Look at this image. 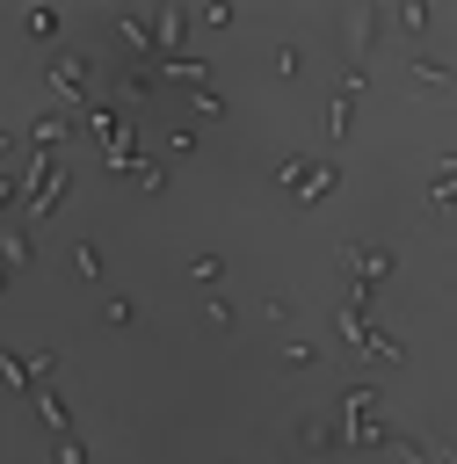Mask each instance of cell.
Wrapping results in <instances>:
<instances>
[{"label": "cell", "instance_id": "6", "mask_svg": "<svg viewBox=\"0 0 457 464\" xmlns=\"http://www.w3.org/2000/svg\"><path fill=\"white\" fill-rule=\"evenodd\" d=\"M65 130H73V116H36V130H29V138L51 152V145H65Z\"/></svg>", "mask_w": 457, "mask_h": 464}, {"label": "cell", "instance_id": "2", "mask_svg": "<svg viewBox=\"0 0 457 464\" xmlns=\"http://www.w3.org/2000/svg\"><path fill=\"white\" fill-rule=\"evenodd\" d=\"M51 87H58L65 102H87V87H94V65H87L80 51H58V58H51Z\"/></svg>", "mask_w": 457, "mask_h": 464}, {"label": "cell", "instance_id": "18", "mask_svg": "<svg viewBox=\"0 0 457 464\" xmlns=\"http://www.w3.org/2000/svg\"><path fill=\"white\" fill-rule=\"evenodd\" d=\"M102 319H109V326H131V319H138V304H131V297H109V304H102Z\"/></svg>", "mask_w": 457, "mask_h": 464}, {"label": "cell", "instance_id": "1", "mask_svg": "<svg viewBox=\"0 0 457 464\" xmlns=\"http://www.w3.org/2000/svg\"><path fill=\"white\" fill-rule=\"evenodd\" d=\"M341 276H348V304H341V312L363 319V312H370V290L392 276V254H384V246H341Z\"/></svg>", "mask_w": 457, "mask_h": 464}, {"label": "cell", "instance_id": "11", "mask_svg": "<svg viewBox=\"0 0 457 464\" xmlns=\"http://www.w3.org/2000/svg\"><path fill=\"white\" fill-rule=\"evenodd\" d=\"M276 72L297 80V72H305V51H297V44H276Z\"/></svg>", "mask_w": 457, "mask_h": 464}, {"label": "cell", "instance_id": "15", "mask_svg": "<svg viewBox=\"0 0 457 464\" xmlns=\"http://www.w3.org/2000/svg\"><path fill=\"white\" fill-rule=\"evenodd\" d=\"M51 464H87V450L73 435H51Z\"/></svg>", "mask_w": 457, "mask_h": 464}, {"label": "cell", "instance_id": "7", "mask_svg": "<svg viewBox=\"0 0 457 464\" xmlns=\"http://www.w3.org/2000/svg\"><path fill=\"white\" fill-rule=\"evenodd\" d=\"M326 188H334V167H326V160H312V174L297 181V196H305V203H319Z\"/></svg>", "mask_w": 457, "mask_h": 464}, {"label": "cell", "instance_id": "16", "mask_svg": "<svg viewBox=\"0 0 457 464\" xmlns=\"http://www.w3.org/2000/svg\"><path fill=\"white\" fill-rule=\"evenodd\" d=\"M22 29H29V36H51V29H58V14H51V7H29V14H22Z\"/></svg>", "mask_w": 457, "mask_h": 464}, {"label": "cell", "instance_id": "20", "mask_svg": "<svg viewBox=\"0 0 457 464\" xmlns=\"http://www.w3.org/2000/svg\"><path fill=\"white\" fill-rule=\"evenodd\" d=\"M0 290H7V261H0Z\"/></svg>", "mask_w": 457, "mask_h": 464}, {"label": "cell", "instance_id": "14", "mask_svg": "<svg viewBox=\"0 0 457 464\" xmlns=\"http://www.w3.org/2000/svg\"><path fill=\"white\" fill-rule=\"evenodd\" d=\"M297 435H305V450H334V442H341V435H334V428H326V420H305V428H297Z\"/></svg>", "mask_w": 457, "mask_h": 464}, {"label": "cell", "instance_id": "10", "mask_svg": "<svg viewBox=\"0 0 457 464\" xmlns=\"http://www.w3.org/2000/svg\"><path fill=\"white\" fill-rule=\"evenodd\" d=\"M0 261L22 268V261H29V232H0Z\"/></svg>", "mask_w": 457, "mask_h": 464}, {"label": "cell", "instance_id": "12", "mask_svg": "<svg viewBox=\"0 0 457 464\" xmlns=\"http://www.w3.org/2000/svg\"><path fill=\"white\" fill-rule=\"evenodd\" d=\"M73 261H80V276H87V283H102V254H94V239H80V246H73Z\"/></svg>", "mask_w": 457, "mask_h": 464}, {"label": "cell", "instance_id": "3", "mask_svg": "<svg viewBox=\"0 0 457 464\" xmlns=\"http://www.w3.org/2000/svg\"><path fill=\"white\" fill-rule=\"evenodd\" d=\"M73 196V174L65 167H44V181H36V203H29V218H44V210H58Z\"/></svg>", "mask_w": 457, "mask_h": 464}, {"label": "cell", "instance_id": "13", "mask_svg": "<svg viewBox=\"0 0 457 464\" xmlns=\"http://www.w3.org/2000/svg\"><path fill=\"white\" fill-rule=\"evenodd\" d=\"M189 276H196V283H218L225 261H218V254H189Z\"/></svg>", "mask_w": 457, "mask_h": 464}, {"label": "cell", "instance_id": "4", "mask_svg": "<svg viewBox=\"0 0 457 464\" xmlns=\"http://www.w3.org/2000/svg\"><path fill=\"white\" fill-rule=\"evenodd\" d=\"M29 406H36V420H44L51 435H73V420H65V399H58V392H29Z\"/></svg>", "mask_w": 457, "mask_h": 464}, {"label": "cell", "instance_id": "5", "mask_svg": "<svg viewBox=\"0 0 457 464\" xmlns=\"http://www.w3.org/2000/svg\"><path fill=\"white\" fill-rule=\"evenodd\" d=\"M355 413H377V384H348L341 392V420H355Z\"/></svg>", "mask_w": 457, "mask_h": 464}, {"label": "cell", "instance_id": "9", "mask_svg": "<svg viewBox=\"0 0 457 464\" xmlns=\"http://www.w3.org/2000/svg\"><path fill=\"white\" fill-rule=\"evenodd\" d=\"M152 80H160L152 65H123V94H131V102H145V94H152Z\"/></svg>", "mask_w": 457, "mask_h": 464}, {"label": "cell", "instance_id": "19", "mask_svg": "<svg viewBox=\"0 0 457 464\" xmlns=\"http://www.w3.org/2000/svg\"><path fill=\"white\" fill-rule=\"evenodd\" d=\"M22 196V174H0V203H15Z\"/></svg>", "mask_w": 457, "mask_h": 464}, {"label": "cell", "instance_id": "8", "mask_svg": "<svg viewBox=\"0 0 457 464\" xmlns=\"http://www.w3.org/2000/svg\"><path fill=\"white\" fill-rule=\"evenodd\" d=\"M370 36H377V14H370V7H355V14H348V44H355V51H370Z\"/></svg>", "mask_w": 457, "mask_h": 464}, {"label": "cell", "instance_id": "17", "mask_svg": "<svg viewBox=\"0 0 457 464\" xmlns=\"http://www.w3.org/2000/svg\"><path fill=\"white\" fill-rule=\"evenodd\" d=\"M305 174H312V160H276V181H283V188H297Z\"/></svg>", "mask_w": 457, "mask_h": 464}, {"label": "cell", "instance_id": "21", "mask_svg": "<svg viewBox=\"0 0 457 464\" xmlns=\"http://www.w3.org/2000/svg\"><path fill=\"white\" fill-rule=\"evenodd\" d=\"M0 152H7V130H0Z\"/></svg>", "mask_w": 457, "mask_h": 464}]
</instances>
